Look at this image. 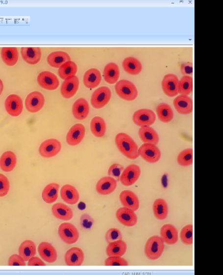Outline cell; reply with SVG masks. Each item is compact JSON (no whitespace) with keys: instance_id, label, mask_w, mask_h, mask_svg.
Instances as JSON below:
<instances>
[{"instance_id":"1","label":"cell","mask_w":223,"mask_h":275,"mask_svg":"<svg viewBox=\"0 0 223 275\" xmlns=\"http://www.w3.org/2000/svg\"><path fill=\"white\" fill-rule=\"evenodd\" d=\"M117 148L126 158L135 160L140 156L137 143L127 134L119 133L116 137Z\"/></svg>"},{"instance_id":"2","label":"cell","mask_w":223,"mask_h":275,"mask_svg":"<svg viewBox=\"0 0 223 275\" xmlns=\"http://www.w3.org/2000/svg\"><path fill=\"white\" fill-rule=\"evenodd\" d=\"M164 242L161 237L153 236L149 237L145 245V252L150 260L158 259L164 252Z\"/></svg>"},{"instance_id":"3","label":"cell","mask_w":223,"mask_h":275,"mask_svg":"<svg viewBox=\"0 0 223 275\" xmlns=\"http://www.w3.org/2000/svg\"><path fill=\"white\" fill-rule=\"evenodd\" d=\"M117 95L126 101H133L137 98L138 90L132 82L128 80H121L115 86Z\"/></svg>"},{"instance_id":"4","label":"cell","mask_w":223,"mask_h":275,"mask_svg":"<svg viewBox=\"0 0 223 275\" xmlns=\"http://www.w3.org/2000/svg\"><path fill=\"white\" fill-rule=\"evenodd\" d=\"M58 235L61 239L68 244L76 243L79 237L78 230L70 223H63L60 225Z\"/></svg>"},{"instance_id":"5","label":"cell","mask_w":223,"mask_h":275,"mask_svg":"<svg viewBox=\"0 0 223 275\" xmlns=\"http://www.w3.org/2000/svg\"><path fill=\"white\" fill-rule=\"evenodd\" d=\"M138 154L143 160L150 163H156L161 156L160 150L152 143H145L138 148Z\"/></svg>"},{"instance_id":"6","label":"cell","mask_w":223,"mask_h":275,"mask_svg":"<svg viewBox=\"0 0 223 275\" xmlns=\"http://www.w3.org/2000/svg\"><path fill=\"white\" fill-rule=\"evenodd\" d=\"M111 95V91L107 87L96 89L91 97V105L95 109H102L109 102Z\"/></svg>"},{"instance_id":"7","label":"cell","mask_w":223,"mask_h":275,"mask_svg":"<svg viewBox=\"0 0 223 275\" xmlns=\"http://www.w3.org/2000/svg\"><path fill=\"white\" fill-rule=\"evenodd\" d=\"M61 149H62V144L60 141L55 138H50L41 143L39 152L42 157L49 159L59 154Z\"/></svg>"},{"instance_id":"8","label":"cell","mask_w":223,"mask_h":275,"mask_svg":"<svg viewBox=\"0 0 223 275\" xmlns=\"http://www.w3.org/2000/svg\"><path fill=\"white\" fill-rule=\"evenodd\" d=\"M156 119V115L153 111L149 109H141L133 115L134 123L140 127L150 126Z\"/></svg>"},{"instance_id":"9","label":"cell","mask_w":223,"mask_h":275,"mask_svg":"<svg viewBox=\"0 0 223 275\" xmlns=\"http://www.w3.org/2000/svg\"><path fill=\"white\" fill-rule=\"evenodd\" d=\"M140 175V166L137 165V164H130L123 171L120 181H121L122 184L125 186H130L137 182Z\"/></svg>"},{"instance_id":"10","label":"cell","mask_w":223,"mask_h":275,"mask_svg":"<svg viewBox=\"0 0 223 275\" xmlns=\"http://www.w3.org/2000/svg\"><path fill=\"white\" fill-rule=\"evenodd\" d=\"M45 103L44 95L39 92H34L27 95L25 101V108L28 112L37 113L41 110Z\"/></svg>"},{"instance_id":"11","label":"cell","mask_w":223,"mask_h":275,"mask_svg":"<svg viewBox=\"0 0 223 275\" xmlns=\"http://www.w3.org/2000/svg\"><path fill=\"white\" fill-rule=\"evenodd\" d=\"M179 81L174 74L166 75L162 81V88L164 93L170 97H175L178 93Z\"/></svg>"},{"instance_id":"12","label":"cell","mask_w":223,"mask_h":275,"mask_svg":"<svg viewBox=\"0 0 223 275\" xmlns=\"http://www.w3.org/2000/svg\"><path fill=\"white\" fill-rule=\"evenodd\" d=\"M37 81L40 86L48 91L56 90L59 86V80L55 74L49 71H44L39 74Z\"/></svg>"},{"instance_id":"13","label":"cell","mask_w":223,"mask_h":275,"mask_svg":"<svg viewBox=\"0 0 223 275\" xmlns=\"http://www.w3.org/2000/svg\"><path fill=\"white\" fill-rule=\"evenodd\" d=\"M79 81L78 77L76 76H70L64 80L61 87V93L65 98L74 97L78 91Z\"/></svg>"},{"instance_id":"14","label":"cell","mask_w":223,"mask_h":275,"mask_svg":"<svg viewBox=\"0 0 223 275\" xmlns=\"http://www.w3.org/2000/svg\"><path fill=\"white\" fill-rule=\"evenodd\" d=\"M4 105H5L6 112L11 116H18L22 114L23 103L20 96L15 95V94L8 96Z\"/></svg>"},{"instance_id":"15","label":"cell","mask_w":223,"mask_h":275,"mask_svg":"<svg viewBox=\"0 0 223 275\" xmlns=\"http://www.w3.org/2000/svg\"><path fill=\"white\" fill-rule=\"evenodd\" d=\"M85 127L82 124H76L70 129L67 136V142L71 146L79 144L85 136Z\"/></svg>"},{"instance_id":"16","label":"cell","mask_w":223,"mask_h":275,"mask_svg":"<svg viewBox=\"0 0 223 275\" xmlns=\"http://www.w3.org/2000/svg\"><path fill=\"white\" fill-rule=\"evenodd\" d=\"M116 217L121 224L125 227H131L137 225L138 218L135 211L130 209L122 207L117 210Z\"/></svg>"},{"instance_id":"17","label":"cell","mask_w":223,"mask_h":275,"mask_svg":"<svg viewBox=\"0 0 223 275\" xmlns=\"http://www.w3.org/2000/svg\"><path fill=\"white\" fill-rule=\"evenodd\" d=\"M120 201L124 207L130 209L134 211L140 207V201L137 195L129 190H125L120 194Z\"/></svg>"},{"instance_id":"18","label":"cell","mask_w":223,"mask_h":275,"mask_svg":"<svg viewBox=\"0 0 223 275\" xmlns=\"http://www.w3.org/2000/svg\"><path fill=\"white\" fill-rule=\"evenodd\" d=\"M84 255L80 248L74 247L66 252L65 259L68 266H81L83 264Z\"/></svg>"},{"instance_id":"19","label":"cell","mask_w":223,"mask_h":275,"mask_svg":"<svg viewBox=\"0 0 223 275\" xmlns=\"http://www.w3.org/2000/svg\"><path fill=\"white\" fill-rule=\"evenodd\" d=\"M117 185L116 180L114 178L110 176H105L99 181L96 188L99 194L106 196L112 193L116 190Z\"/></svg>"},{"instance_id":"20","label":"cell","mask_w":223,"mask_h":275,"mask_svg":"<svg viewBox=\"0 0 223 275\" xmlns=\"http://www.w3.org/2000/svg\"><path fill=\"white\" fill-rule=\"evenodd\" d=\"M173 105L178 114L187 115L193 111V101L187 95L178 96L173 100Z\"/></svg>"},{"instance_id":"21","label":"cell","mask_w":223,"mask_h":275,"mask_svg":"<svg viewBox=\"0 0 223 275\" xmlns=\"http://www.w3.org/2000/svg\"><path fill=\"white\" fill-rule=\"evenodd\" d=\"M38 252L40 256L45 262L53 263L57 260V251L51 244L48 242H42L38 247Z\"/></svg>"},{"instance_id":"22","label":"cell","mask_w":223,"mask_h":275,"mask_svg":"<svg viewBox=\"0 0 223 275\" xmlns=\"http://www.w3.org/2000/svg\"><path fill=\"white\" fill-rule=\"evenodd\" d=\"M21 53L23 60L28 64H37L41 59V50L39 47H23Z\"/></svg>"},{"instance_id":"23","label":"cell","mask_w":223,"mask_h":275,"mask_svg":"<svg viewBox=\"0 0 223 275\" xmlns=\"http://www.w3.org/2000/svg\"><path fill=\"white\" fill-rule=\"evenodd\" d=\"M60 196L63 201L70 205H74L79 199V194L76 187L70 184L63 185L60 190Z\"/></svg>"},{"instance_id":"24","label":"cell","mask_w":223,"mask_h":275,"mask_svg":"<svg viewBox=\"0 0 223 275\" xmlns=\"http://www.w3.org/2000/svg\"><path fill=\"white\" fill-rule=\"evenodd\" d=\"M161 236L164 243L170 244V245H173V244L177 243L178 241L177 229L173 225H164L161 229Z\"/></svg>"},{"instance_id":"25","label":"cell","mask_w":223,"mask_h":275,"mask_svg":"<svg viewBox=\"0 0 223 275\" xmlns=\"http://www.w3.org/2000/svg\"><path fill=\"white\" fill-rule=\"evenodd\" d=\"M73 115L78 120H84L88 116L89 106L84 98H79L73 105Z\"/></svg>"},{"instance_id":"26","label":"cell","mask_w":223,"mask_h":275,"mask_svg":"<svg viewBox=\"0 0 223 275\" xmlns=\"http://www.w3.org/2000/svg\"><path fill=\"white\" fill-rule=\"evenodd\" d=\"M54 217L58 219L64 221H69L74 217V212L71 208L62 203L54 204L51 207Z\"/></svg>"},{"instance_id":"27","label":"cell","mask_w":223,"mask_h":275,"mask_svg":"<svg viewBox=\"0 0 223 275\" xmlns=\"http://www.w3.org/2000/svg\"><path fill=\"white\" fill-rule=\"evenodd\" d=\"M101 79V74L99 70L93 68V69L87 70L86 73L84 74L83 83L86 88L94 89L99 85Z\"/></svg>"},{"instance_id":"28","label":"cell","mask_w":223,"mask_h":275,"mask_svg":"<svg viewBox=\"0 0 223 275\" xmlns=\"http://www.w3.org/2000/svg\"><path fill=\"white\" fill-rule=\"evenodd\" d=\"M17 158L15 153L11 151L4 152L0 158V168L5 172H10L15 168Z\"/></svg>"},{"instance_id":"29","label":"cell","mask_w":223,"mask_h":275,"mask_svg":"<svg viewBox=\"0 0 223 275\" xmlns=\"http://www.w3.org/2000/svg\"><path fill=\"white\" fill-rule=\"evenodd\" d=\"M141 140L144 143H152L156 145L159 143L158 133L150 126H143L138 131Z\"/></svg>"},{"instance_id":"30","label":"cell","mask_w":223,"mask_h":275,"mask_svg":"<svg viewBox=\"0 0 223 275\" xmlns=\"http://www.w3.org/2000/svg\"><path fill=\"white\" fill-rule=\"evenodd\" d=\"M127 246L125 241L119 240L109 243L106 253L109 257H122L125 254Z\"/></svg>"},{"instance_id":"31","label":"cell","mask_w":223,"mask_h":275,"mask_svg":"<svg viewBox=\"0 0 223 275\" xmlns=\"http://www.w3.org/2000/svg\"><path fill=\"white\" fill-rule=\"evenodd\" d=\"M71 58L69 54L63 51H55L48 56V62L51 67L59 68L65 63L70 62Z\"/></svg>"},{"instance_id":"32","label":"cell","mask_w":223,"mask_h":275,"mask_svg":"<svg viewBox=\"0 0 223 275\" xmlns=\"http://www.w3.org/2000/svg\"><path fill=\"white\" fill-rule=\"evenodd\" d=\"M36 254V244L31 240H25L21 243L19 248V255L23 258L25 262Z\"/></svg>"},{"instance_id":"33","label":"cell","mask_w":223,"mask_h":275,"mask_svg":"<svg viewBox=\"0 0 223 275\" xmlns=\"http://www.w3.org/2000/svg\"><path fill=\"white\" fill-rule=\"evenodd\" d=\"M1 55L4 63L9 67H13L18 62L19 54L15 47H4L2 48Z\"/></svg>"},{"instance_id":"34","label":"cell","mask_w":223,"mask_h":275,"mask_svg":"<svg viewBox=\"0 0 223 275\" xmlns=\"http://www.w3.org/2000/svg\"><path fill=\"white\" fill-rule=\"evenodd\" d=\"M60 185L52 183L47 185L42 192V198L46 203L52 204L57 201Z\"/></svg>"},{"instance_id":"35","label":"cell","mask_w":223,"mask_h":275,"mask_svg":"<svg viewBox=\"0 0 223 275\" xmlns=\"http://www.w3.org/2000/svg\"><path fill=\"white\" fill-rule=\"evenodd\" d=\"M122 67L128 74L133 76L140 74L142 69L140 61L133 57L125 58L122 63Z\"/></svg>"},{"instance_id":"36","label":"cell","mask_w":223,"mask_h":275,"mask_svg":"<svg viewBox=\"0 0 223 275\" xmlns=\"http://www.w3.org/2000/svg\"><path fill=\"white\" fill-rule=\"evenodd\" d=\"M105 81L109 84H116L120 76V69L116 63H110L105 66L104 70Z\"/></svg>"},{"instance_id":"37","label":"cell","mask_w":223,"mask_h":275,"mask_svg":"<svg viewBox=\"0 0 223 275\" xmlns=\"http://www.w3.org/2000/svg\"><path fill=\"white\" fill-rule=\"evenodd\" d=\"M155 217L159 220H165L168 215V206L165 200L158 199L152 206Z\"/></svg>"},{"instance_id":"38","label":"cell","mask_w":223,"mask_h":275,"mask_svg":"<svg viewBox=\"0 0 223 275\" xmlns=\"http://www.w3.org/2000/svg\"><path fill=\"white\" fill-rule=\"evenodd\" d=\"M91 131L96 137H103L106 131V124L104 119L99 116L94 117L91 122Z\"/></svg>"},{"instance_id":"39","label":"cell","mask_w":223,"mask_h":275,"mask_svg":"<svg viewBox=\"0 0 223 275\" xmlns=\"http://www.w3.org/2000/svg\"><path fill=\"white\" fill-rule=\"evenodd\" d=\"M157 115L159 120L163 123H169L173 117V113L170 105L166 103H161L156 109Z\"/></svg>"},{"instance_id":"40","label":"cell","mask_w":223,"mask_h":275,"mask_svg":"<svg viewBox=\"0 0 223 275\" xmlns=\"http://www.w3.org/2000/svg\"><path fill=\"white\" fill-rule=\"evenodd\" d=\"M77 71V67L76 63L68 62L62 65L58 69V75L61 78L65 80L70 76H75Z\"/></svg>"},{"instance_id":"41","label":"cell","mask_w":223,"mask_h":275,"mask_svg":"<svg viewBox=\"0 0 223 275\" xmlns=\"http://www.w3.org/2000/svg\"><path fill=\"white\" fill-rule=\"evenodd\" d=\"M193 91V79L191 76L182 77L178 83V93L180 95H189Z\"/></svg>"},{"instance_id":"42","label":"cell","mask_w":223,"mask_h":275,"mask_svg":"<svg viewBox=\"0 0 223 275\" xmlns=\"http://www.w3.org/2000/svg\"><path fill=\"white\" fill-rule=\"evenodd\" d=\"M178 163L182 166H188L193 163V149L183 150L177 157Z\"/></svg>"},{"instance_id":"43","label":"cell","mask_w":223,"mask_h":275,"mask_svg":"<svg viewBox=\"0 0 223 275\" xmlns=\"http://www.w3.org/2000/svg\"><path fill=\"white\" fill-rule=\"evenodd\" d=\"M182 243L187 245L193 244V225H188L183 228L180 233Z\"/></svg>"},{"instance_id":"44","label":"cell","mask_w":223,"mask_h":275,"mask_svg":"<svg viewBox=\"0 0 223 275\" xmlns=\"http://www.w3.org/2000/svg\"><path fill=\"white\" fill-rule=\"evenodd\" d=\"M124 170V166L121 165V164L115 163L110 166L109 171H108V175L114 178L116 182H118Z\"/></svg>"},{"instance_id":"45","label":"cell","mask_w":223,"mask_h":275,"mask_svg":"<svg viewBox=\"0 0 223 275\" xmlns=\"http://www.w3.org/2000/svg\"><path fill=\"white\" fill-rule=\"evenodd\" d=\"M105 266H128L127 261L122 257H109L105 261Z\"/></svg>"},{"instance_id":"46","label":"cell","mask_w":223,"mask_h":275,"mask_svg":"<svg viewBox=\"0 0 223 275\" xmlns=\"http://www.w3.org/2000/svg\"><path fill=\"white\" fill-rule=\"evenodd\" d=\"M105 239H106L108 244L112 243V242L122 240V232L119 229H110L108 230L106 234H105Z\"/></svg>"},{"instance_id":"47","label":"cell","mask_w":223,"mask_h":275,"mask_svg":"<svg viewBox=\"0 0 223 275\" xmlns=\"http://www.w3.org/2000/svg\"><path fill=\"white\" fill-rule=\"evenodd\" d=\"M10 184L6 176L0 173V197H4L8 194Z\"/></svg>"},{"instance_id":"48","label":"cell","mask_w":223,"mask_h":275,"mask_svg":"<svg viewBox=\"0 0 223 275\" xmlns=\"http://www.w3.org/2000/svg\"><path fill=\"white\" fill-rule=\"evenodd\" d=\"M95 223L92 217L88 214H83L80 218V225L82 229H91Z\"/></svg>"},{"instance_id":"49","label":"cell","mask_w":223,"mask_h":275,"mask_svg":"<svg viewBox=\"0 0 223 275\" xmlns=\"http://www.w3.org/2000/svg\"><path fill=\"white\" fill-rule=\"evenodd\" d=\"M9 266H25V260L20 255L14 254L9 258Z\"/></svg>"},{"instance_id":"50","label":"cell","mask_w":223,"mask_h":275,"mask_svg":"<svg viewBox=\"0 0 223 275\" xmlns=\"http://www.w3.org/2000/svg\"><path fill=\"white\" fill-rule=\"evenodd\" d=\"M180 70H181V73L184 76H188L189 75H192L193 73V65H192V63L187 62L184 63L181 66L180 68Z\"/></svg>"},{"instance_id":"51","label":"cell","mask_w":223,"mask_h":275,"mask_svg":"<svg viewBox=\"0 0 223 275\" xmlns=\"http://www.w3.org/2000/svg\"><path fill=\"white\" fill-rule=\"evenodd\" d=\"M28 262L29 266H46V264L38 257H32Z\"/></svg>"},{"instance_id":"52","label":"cell","mask_w":223,"mask_h":275,"mask_svg":"<svg viewBox=\"0 0 223 275\" xmlns=\"http://www.w3.org/2000/svg\"><path fill=\"white\" fill-rule=\"evenodd\" d=\"M4 86L3 82H2L1 80L0 79V95L2 93V92L3 91Z\"/></svg>"}]
</instances>
